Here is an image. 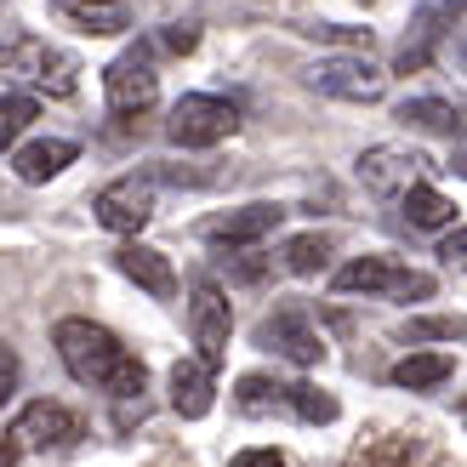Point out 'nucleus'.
<instances>
[{
	"label": "nucleus",
	"instance_id": "19",
	"mask_svg": "<svg viewBox=\"0 0 467 467\" xmlns=\"http://www.w3.org/2000/svg\"><path fill=\"white\" fill-rule=\"evenodd\" d=\"M57 17L75 23L80 35H120L126 29L120 6H91V0H57Z\"/></svg>",
	"mask_w": 467,
	"mask_h": 467
},
{
	"label": "nucleus",
	"instance_id": "6",
	"mask_svg": "<svg viewBox=\"0 0 467 467\" xmlns=\"http://www.w3.org/2000/svg\"><path fill=\"white\" fill-rule=\"evenodd\" d=\"M86 439V422L68 405H52V400H35L29 410L12 422L6 433V445L12 451H68V445H80Z\"/></svg>",
	"mask_w": 467,
	"mask_h": 467
},
{
	"label": "nucleus",
	"instance_id": "28",
	"mask_svg": "<svg viewBox=\"0 0 467 467\" xmlns=\"http://www.w3.org/2000/svg\"><path fill=\"white\" fill-rule=\"evenodd\" d=\"M160 40H166L171 52H194V46H200V29H194V23H171V29L160 35Z\"/></svg>",
	"mask_w": 467,
	"mask_h": 467
},
{
	"label": "nucleus",
	"instance_id": "2",
	"mask_svg": "<svg viewBox=\"0 0 467 467\" xmlns=\"http://www.w3.org/2000/svg\"><path fill=\"white\" fill-rule=\"evenodd\" d=\"M0 80H29L46 98H75L80 86V63L68 52H52L46 40H6L0 46Z\"/></svg>",
	"mask_w": 467,
	"mask_h": 467
},
{
	"label": "nucleus",
	"instance_id": "31",
	"mask_svg": "<svg viewBox=\"0 0 467 467\" xmlns=\"http://www.w3.org/2000/svg\"><path fill=\"white\" fill-rule=\"evenodd\" d=\"M0 467H17V451L6 445V439H0Z\"/></svg>",
	"mask_w": 467,
	"mask_h": 467
},
{
	"label": "nucleus",
	"instance_id": "5",
	"mask_svg": "<svg viewBox=\"0 0 467 467\" xmlns=\"http://www.w3.org/2000/svg\"><path fill=\"white\" fill-rule=\"evenodd\" d=\"M433 171V160L422 149H405V143H377V149H365L359 154V182L377 200H400L405 189H416Z\"/></svg>",
	"mask_w": 467,
	"mask_h": 467
},
{
	"label": "nucleus",
	"instance_id": "14",
	"mask_svg": "<svg viewBox=\"0 0 467 467\" xmlns=\"http://www.w3.org/2000/svg\"><path fill=\"white\" fill-rule=\"evenodd\" d=\"M445 23H451V6H445V0H428V6L416 12V23H410V40L400 46V57H393V68H400V75H416V68H422V63L433 57V46L445 40Z\"/></svg>",
	"mask_w": 467,
	"mask_h": 467
},
{
	"label": "nucleus",
	"instance_id": "12",
	"mask_svg": "<svg viewBox=\"0 0 467 467\" xmlns=\"http://www.w3.org/2000/svg\"><path fill=\"white\" fill-rule=\"evenodd\" d=\"M279 205H240V212H223V217H212L200 234H205V245H256V240H268V234L279 228Z\"/></svg>",
	"mask_w": 467,
	"mask_h": 467
},
{
	"label": "nucleus",
	"instance_id": "30",
	"mask_svg": "<svg viewBox=\"0 0 467 467\" xmlns=\"http://www.w3.org/2000/svg\"><path fill=\"white\" fill-rule=\"evenodd\" d=\"M462 251H467V234H462V223H456V234L439 245V256H445V263H462Z\"/></svg>",
	"mask_w": 467,
	"mask_h": 467
},
{
	"label": "nucleus",
	"instance_id": "20",
	"mask_svg": "<svg viewBox=\"0 0 467 467\" xmlns=\"http://www.w3.org/2000/svg\"><path fill=\"white\" fill-rule=\"evenodd\" d=\"M400 200H405V217H410L416 228H445V223L456 217V200H445L439 189H428V182H416V189H405Z\"/></svg>",
	"mask_w": 467,
	"mask_h": 467
},
{
	"label": "nucleus",
	"instance_id": "25",
	"mask_svg": "<svg viewBox=\"0 0 467 467\" xmlns=\"http://www.w3.org/2000/svg\"><path fill=\"white\" fill-rule=\"evenodd\" d=\"M325 256H331V240H325V234H296L285 245V268L291 274H319Z\"/></svg>",
	"mask_w": 467,
	"mask_h": 467
},
{
	"label": "nucleus",
	"instance_id": "29",
	"mask_svg": "<svg viewBox=\"0 0 467 467\" xmlns=\"http://www.w3.org/2000/svg\"><path fill=\"white\" fill-rule=\"evenodd\" d=\"M228 467H285V456L256 445V451H240V456H228Z\"/></svg>",
	"mask_w": 467,
	"mask_h": 467
},
{
	"label": "nucleus",
	"instance_id": "27",
	"mask_svg": "<svg viewBox=\"0 0 467 467\" xmlns=\"http://www.w3.org/2000/svg\"><path fill=\"white\" fill-rule=\"evenodd\" d=\"M17 377H23V365H17V354H12V342H0V405L17 393Z\"/></svg>",
	"mask_w": 467,
	"mask_h": 467
},
{
	"label": "nucleus",
	"instance_id": "9",
	"mask_svg": "<svg viewBox=\"0 0 467 467\" xmlns=\"http://www.w3.org/2000/svg\"><path fill=\"white\" fill-rule=\"evenodd\" d=\"M256 342L274 348V354H285L291 365H319L325 359V342H319V331L308 325V314H302L296 302H279V308L256 325Z\"/></svg>",
	"mask_w": 467,
	"mask_h": 467
},
{
	"label": "nucleus",
	"instance_id": "17",
	"mask_svg": "<svg viewBox=\"0 0 467 467\" xmlns=\"http://www.w3.org/2000/svg\"><path fill=\"white\" fill-rule=\"evenodd\" d=\"M212 370H205L200 359H177L171 365V410L189 416V422H200L205 410H212Z\"/></svg>",
	"mask_w": 467,
	"mask_h": 467
},
{
	"label": "nucleus",
	"instance_id": "7",
	"mask_svg": "<svg viewBox=\"0 0 467 467\" xmlns=\"http://www.w3.org/2000/svg\"><path fill=\"white\" fill-rule=\"evenodd\" d=\"M308 86L325 91V98H342V103H377L388 91V75L370 57H319L308 68Z\"/></svg>",
	"mask_w": 467,
	"mask_h": 467
},
{
	"label": "nucleus",
	"instance_id": "16",
	"mask_svg": "<svg viewBox=\"0 0 467 467\" xmlns=\"http://www.w3.org/2000/svg\"><path fill=\"white\" fill-rule=\"evenodd\" d=\"M75 143H68V137H35V143H23L17 149V160H12V166H17V177L23 182H52L63 166H75Z\"/></svg>",
	"mask_w": 467,
	"mask_h": 467
},
{
	"label": "nucleus",
	"instance_id": "22",
	"mask_svg": "<svg viewBox=\"0 0 467 467\" xmlns=\"http://www.w3.org/2000/svg\"><path fill=\"white\" fill-rule=\"evenodd\" d=\"M285 410L296 416V422H308V428L337 422V400H331V393H319V388H308V382H291L285 388Z\"/></svg>",
	"mask_w": 467,
	"mask_h": 467
},
{
	"label": "nucleus",
	"instance_id": "18",
	"mask_svg": "<svg viewBox=\"0 0 467 467\" xmlns=\"http://www.w3.org/2000/svg\"><path fill=\"white\" fill-rule=\"evenodd\" d=\"M456 370V359L451 354H410V359H400L393 365V388H410V393H422V388H439Z\"/></svg>",
	"mask_w": 467,
	"mask_h": 467
},
{
	"label": "nucleus",
	"instance_id": "33",
	"mask_svg": "<svg viewBox=\"0 0 467 467\" xmlns=\"http://www.w3.org/2000/svg\"><path fill=\"white\" fill-rule=\"evenodd\" d=\"M359 6H370V0H359Z\"/></svg>",
	"mask_w": 467,
	"mask_h": 467
},
{
	"label": "nucleus",
	"instance_id": "13",
	"mask_svg": "<svg viewBox=\"0 0 467 467\" xmlns=\"http://www.w3.org/2000/svg\"><path fill=\"white\" fill-rule=\"evenodd\" d=\"M114 263H120V274L131 279V285H143L149 296H160V302L177 296V268H171L166 251H154V245H126Z\"/></svg>",
	"mask_w": 467,
	"mask_h": 467
},
{
	"label": "nucleus",
	"instance_id": "26",
	"mask_svg": "<svg viewBox=\"0 0 467 467\" xmlns=\"http://www.w3.org/2000/svg\"><path fill=\"white\" fill-rule=\"evenodd\" d=\"M400 337L405 342H456L462 337V319H410Z\"/></svg>",
	"mask_w": 467,
	"mask_h": 467
},
{
	"label": "nucleus",
	"instance_id": "21",
	"mask_svg": "<svg viewBox=\"0 0 467 467\" xmlns=\"http://www.w3.org/2000/svg\"><path fill=\"white\" fill-rule=\"evenodd\" d=\"M35 114H40L35 91H0V154H6L17 137L35 126Z\"/></svg>",
	"mask_w": 467,
	"mask_h": 467
},
{
	"label": "nucleus",
	"instance_id": "24",
	"mask_svg": "<svg viewBox=\"0 0 467 467\" xmlns=\"http://www.w3.org/2000/svg\"><path fill=\"white\" fill-rule=\"evenodd\" d=\"M240 410H245V416L285 410V382H268V377H240Z\"/></svg>",
	"mask_w": 467,
	"mask_h": 467
},
{
	"label": "nucleus",
	"instance_id": "10",
	"mask_svg": "<svg viewBox=\"0 0 467 467\" xmlns=\"http://www.w3.org/2000/svg\"><path fill=\"white\" fill-rule=\"evenodd\" d=\"M103 91H109V109L114 114H149L154 98H160V75H154V63L143 52H126V57L109 63Z\"/></svg>",
	"mask_w": 467,
	"mask_h": 467
},
{
	"label": "nucleus",
	"instance_id": "11",
	"mask_svg": "<svg viewBox=\"0 0 467 467\" xmlns=\"http://www.w3.org/2000/svg\"><path fill=\"white\" fill-rule=\"evenodd\" d=\"M91 212H98V223H103L109 234H137V228L154 217V182L131 171V177H120V182H109Z\"/></svg>",
	"mask_w": 467,
	"mask_h": 467
},
{
	"label": "nucleus",
	"instance_id": "4",
	"mask_svg": "<svg viewBox=\"0 0 467 467\" xmlns=\"http://www.w3.org/2000/svg\"><path fill=\"white\" fill-rule=\"evenodd\" d=\"M240 131V114H234L228 98H212V91H189V98H177L171 120H166V137L177 149H212L223 137Z\"/></svg>",
	"mask_w": 467,
	"mask_h": 467
},
{
	"label": "nucleus",
	"instance_id": "23",
	"mask_svg": "<svg viewBox=\"0 0 467 467\" xmlns=\"http://www.w3.org/2000/svg\"><path fill=\"white\" fill-rule=\"evenodd\" d=\"M400 120L405 126H422V131H462V114L451 103H439V98H410V103H400Z\"/></svg>",
	"mask_w": 467,
	"mask_h": 467
},
{
	"label": "nucleus",
	"instance_id": "8",
	"mask_svg": "<svg viewBox=\"0 0 467 467\" xmlns=\"http://www.w3.org/2000/svg\"><path fill=\"white\" fill-rule=\"evenodd\" d=\"M189 331H194V348H200V365H205V370L228 365V331H234V314H228V296L212 285V279H200V285H194Z\"/></svg>",
	"mask_w": 467,
	"mask_h": 467
},
{
	"label": "nucleus",
	"instance_id": "1",
	"mask_svg": "<svg viewBox=\"0 0 467 467\" xmlns=\"http://www.w3.org/2000/svg\"><path fill=\"white\" fill-rule=\"evenodd\" d=\"M57 359L75 382L86 388H103L114 400H137L149 388V365L131 354V348L109 331V325H91V319H57Z\"/></svg>",
	"mask_w": 467,
	"mask_h": 467
},
{
	"label": "nucleus",
	"instance_id": "3",
	"mask_svg": "<svg viewBox=\"0 0 467 467\" xmlns=\"http://www.w3.org/2000/svg\"><path fill=\"white\" fill-rule=\"evenodd\" d=\"M331 291L337 296H433V279L428 274H410L400 268L393 256H354L331 274Z\"/></svg>",
	"mask_w": 467,
	"mask_h": 467
},
{
	"label": "nucleus",
	"instance_id": "32",
	"mask_svg": "<svg viewBox=\"0 0 467 467\" xmlns=\"http://www.w3.org/2000/svg\"><path fill=\"white\" fill-rule=\"evenodd\" d=\"M91 6H120V0H91Z\"/></svg>",
	"mask_w": 467,
	"mask_h": 467
},
{
	"label": "nucleus",
	"instance_id": "15",
	"mask_svg": "<svg viewBox=\"0 0 467 467\" xmlns=\"http://www.w3.org/2000/svg\"><path fill=\"white\" fill-rule=\"evenodd\" d=\"M348 467H428V451L410 433H377V439H359Z\"/></svg>",
	"mask_w": 467,
	"mask_h": 467
}]
</instances>
